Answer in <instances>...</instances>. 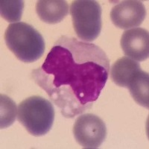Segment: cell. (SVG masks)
<instances>
[{"instance_id":"6da1fadb","label":"cell","mask_w":149,"mask_h":149,"mask_svg":"<svg viewBox=\"0 0 149 149\" xmlns=\"http://www.w3.org/2000/svg\"><path fill=\"white\" fill-rule=\"evenodd\" d=\"M110 61L93 43L63 36L54 42L31 77L65 118L72 119L93 107L108 79Z\"/></svg>"},{"instance_id":"7a4b0ae2","label":"cell","mask_w":149,"mask_h":149,"mask_svg":"<svg viewBox=\"0 0 149 149\" xmlns=\"http://www.w3.org/2000/svg\"><path fill=\"white\" fill-rule=\"evenodd\" d=\"M5 41L8 48L24 63L37 61L46 48L40 33L26 22L10 24L5 31Z\"/></svg>"},{"instance_id":"3957f363","label":"cell","mask_w":149,"mask_h":149,"mask_svg":"<svg viewBox=\"0 0 149 149\" xmlns=\"http://www.w3.org/2000/svg\"><path fill=\"white\" fill-rule=\"evenodd\" d=\"M52 104L40 96L29 97L17 109V119L28 132L34 136H44L51 130L54 120Z\"/></svg>"},{"instance_id":"277c9868","label":"cell","mask_w":149,"mask_h":149,"mask_svg":"<svg viewBox=\"0 0 149 149\" xmlns=\"http://www.w3.org/2000/svg\"><path fill=\"white\" fill-rule=\"evenodd\" d=\"M70 14L78 38L87 42L95 40L99 36L102 27V7L97 1H73Z\"/></svg>"},{"instance_id":"5b68a950","label":"cell","mask_w":149,"mask_h":149,"mask_svg":"<svg viewBox=\"0 0 149 149\" xmlns=\"http://www.w3.org/2000/svg\"><path fill=\"white\" fill-rule=\"evenodd\" d=\"M73 134L77 142L84 148H98L106 138V125L101 118L94 114H84L75 120Z\"/></svg>"},{"instance_id":"8992f818","label":"cell","mask_w":149,"mask_h":149,"mask_svg":"<svg viewBox=\"0 0 149 149\" xmlns=\"http://www.w3.org/2000/svg\"><path fill=\"white\" fill-rule=\"evenodd\" d=\"M146 17L144 4L137 0L122 1L110 11V19L116 27L122 29L139 26Z\"/></svg>"},{"instance_id":"52a82bcc","label":"cell","mask_w":149,"mask_h":149,"mask_svg":"<svg viewBox=\"0 0 149 149\" xmlns=\"http://www.w3.org/2000/svg\"><path fill=\"white\" fill-rule=\"evenodd\" d=\"M121 47L128 58L137 61H146L149 56V34L142 28L126 30L121 38Z\"/></svg>"},{"instance_id":"ba28073f","label":"cell","mask_w":149,"mask_h":149,"mask_svg":"<svg viewBox=\"0 0 149 149\" xmlns=\"http://www.w3.org/2000/svg\"><path fill=\"white\" fill-rule=\"evenodd\" d=\"M36 12L44 22L59 23L69 14V5L63 0H40L36 4Z\"/></svg>"},{"instance_id":"9c48e42d","label":"cell","mask_w":149,"mask_h":149,"mask_svg":"<svg viewBox=\"0 0 149 149\" xmlns=\"http://www.w3.org/2000/svg\"><path fill=\"white\" fill-rule=\"evenodd\" d=\"M127 89L134 100L138 104L149 107V75L142 70L136 72L129 80Z\"/></svg>"},{"instance_id":"30bf717a","label":"cell","mask_w":149,"mask_h":149,"mask_svg":"<svg viewBox=\"0 0 149 149\" xmlns=\"http://www.w3.org/2000/svg\"><path fill=\"white\" fill-rule=\"evenodd\" d=\"M140 70L139 63L127 57H123L113 64L110 69V77L116 85L127 88L130 77Z\"/></svg>"},{"instance_id":"8fae6325","label":"cell","mask_w":149,"mask_h":149,"mask_svg":"<svg viewBox=\"0 0 149 149\" xmlns=\"http://www.w3.org/2000/svg\"><path fill=\"white\" fill-rule=\"evenodd\" d=\"M17 106L14 101L6 95L0 96V127H9L14 122L17 115Z\"/></svg>"},{"instance_id":"7c38bea8","label":"cell","mask_w":149,"mask_h":149,"mask_svg":"<svg viewBox=\"0 0 149 149\" xmlns=\"http://www.w3.org/2000/svg\"><path fill=\"white\" fill-rule=\"evenodd\" d=\"M24 2L21 0H1V16L9 22L19 21L22 18Z\"/></svg>"}]
</instances>
